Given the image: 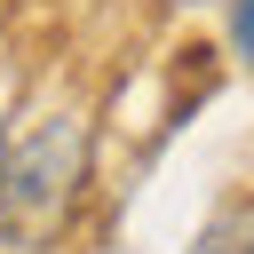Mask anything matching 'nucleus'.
<instances>
[{"label":"nucleus","instance_id":"obj_1","mask_svg":"<svg viewBox=\"0 0 254 254\" xmlns=\"http://www.w3.org/2000/svg\"><path fill=\"white\" fill-rule=\"evenodd\" d=\"M87 190V119L48 111L0 159V254H40Z\"/></svg>","mask_w":254,"mask_h":254},{"label":"nucleus","instance_id":"obj_2","mask_svg":"<svg viewBox=\"0 0 254 254\" xmlns=\"http://www.w3.org/2000/svg\"><path fill=\"white\" fill-rule=\"evenodd\" d=\"M230 40L238 56H254V0H230Z\"/></svg>","mask_w":254,"mask_h":254},{"label":"nucleus","instance_id":"obj_3","mask_svg":"<svg viewBox=\"0 0 254 254\" xmlns=\"http://www.w3.org/2000/svg\"><path fill=\"white\" fill-rule=\"evenodd\" d=\"M0 159H8V127H0Z\"/></svg>","mask_w":254,"mask_h":254},{"label":"nucleus","instance_id":"obj_4","mask_svg":"<svg viewBox=\"0 0 254 254\" xmlns=\"http://www.w3.org/2000/svg\"><path fill=\"white\" fill-rule=\"evenodd\" d=\"M183 8H198V0H183Z\"/></svg>","mask_w":254,"mask_h":254},{"label":"nucleus","instance_id":"obj_5","mask_svg":"<svg viewBox=\"0 0 254 254\" xmlns=\"http://www.w3.org/2000/svg\"><path fill=\"white\" fill-rule=\"evenodd\" d=\"M246 254H254V246H246Z\"/></svg>","mask_w":254,"mask_h":254}]
</instances>
